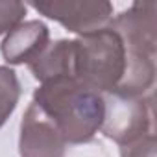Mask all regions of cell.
<instances>
[{
	"label": "cell",
	"instance_id": "cell-1",
	"mask_svg": "<svg viewBox=\"0 0 157 157\" xmlns=\"http://www.w3.org/2000/svg\"><path fill=\"white\" fill-rule=\"evenodd\" d=\"M33 104L56 124L67 144L93 140L105 117L104 94L91 91L70 76L41 83L33 91Z\"/></svg>",
	"mask_w": 157,
	"mask_h": 157
},
{
	"label": "cell",
	"instance_id": "cell-2",
	"mask_svg": "<svg viewBox=\"0 0 157 157\" xmlns=\"http://www.w3.org/2000/svg\"><path fill=\"white\" fill-rule=\"evenodd\" d=\"M76 41V80L100 94H111L126 72V46L113 28H104Z\"/></svg>",
	"mask_w": 157,
	"mask_h": 157
},
{
	"label": "cell",
	"instance_id": "cell-3",
	"mask_svg": "<svg viewBox=\"0 0 157 157\" xmlns=\"http://www.w3.org/2000/svg\"><path fill=\"white\" fill-rule=\"evenodd\" d=\"M105 100L102 133L124 146L142 135L153 133V105L144 96H126L111 93Z\"/></svg>",
	"mask_w": 157,
	"mask_h": 157
},
{
	"label": "cell",
	"instance_id": "cell-4",
	"mask_svg": "<svg viewBox=\"0 0 157 157\" xmlns=\"http://www.w3.org/2000/svg\"><path fill=\"white\" fill-rule=\"evenodd\" d=\"M32 8L78 35L104 30L113 21V4L105 0H43Z\"/></svg>",
	"mask_w": 157,
	"mask_h": 157
},
{
	"label": "cell",
	"instance_id": "cell-5",
	"mask_svg": "<svg viewBox=\"0 0 157 157\" xmlns=\"http://www.w3.org/2000/svg\"><path fill=\"white\" fill-rule=\"evenodd\" d=\"M109 28H113L120 35L126 46V54L155 59L157 54V2L155 0L133 2L126 11L113 17Z\"/></svg>",
	"mask_w": 157,
	"mask_h": 157
},
{
	"label": "cell",
	"instance_id": "cell-6",
	"mask_svg": "<svg viewBox=\"0 0 157 157\" xmlns=\"http://www.w3.org/2000/svg\"><path fill=\"white\" fill-rule=\"evenodd\" d=\"M19 153L21 157H65L67 153V140L33 102L21 122Z\"/></svg>",
	"mask_w": 157,
	"mask_h": 157
},
{
	"label": "cell",
	"instance_id": "cell-7",
	"mask_svg": "<svg viewBox=\"0 0 157 157\" xmlns=\"http://www.w3.org/2000/svg\"><path fill=\"white\" fill-rule=\"evenodd\" d=\"M48 44V26L43 21H24L6 35L0 52L10 65H30Z\"/></svg>",
	"mask_w": 157,
	"mask_h": 157
},
{
	"label": "cell",
	"instance_id": "cell-8",
	"mask_svg": "<svg viewBox=\"0 0 157 157\" xmlns=\"http://www.w3.org/2000/svg\"><path fill=\"white\" fill-rule=\"evenodd\" d=\"M76 67V41L74 39H59L56 43H50L30 65V72L39 83H44L48 80L63 76H74Z\"/></svg>",
	"mask_w": 157,
	"mask_h": 157
},
{
	"label": "cell",
	"instance_id": "cell-9",
	"mask_svg": "<svg viewBox=\"0 0 157 157\" xmlns=\"http://www.w3.org/2000/svg\"><path fill=\"white\" fill-rule=\"evenodd\" d=\"M21 98V83L13 68L0 65V128L15 111Z\"/></svg>",
	"mask_w": 157,
	"mask_h": 157
},
{
	"label": "cell",
	"instance_id": "cell-10",
	"mask_svg": "<svg viewBox=\"0 0 157 157\" xmlns=\"http://www.w3.org/2000/svg\"><path fill=\"white\" fill-rule=\"evenodd\" d=\"M26 6L15 0H0V35H8L15 26L24 22Z\"/></svg>",
	"mask_w": 157,
	"mask_h": 157
},
{
	"label": "cell",
	"instance_id": "cell-11",
	"mask_svg": "<svg viewBox=\"0 0 157 157\" xmlns=\"http://www.w3.org/2000/svg\"><path fill=\"white\" fill-rule=\"evenodd\" d=\"M155 135H142L124 146H120V157H155Z\"/></svg>",
	"mask_w": 157,
	"mask_h": 157
}]
</instances>
